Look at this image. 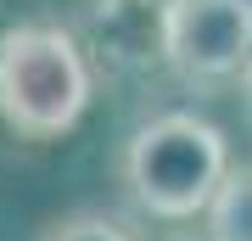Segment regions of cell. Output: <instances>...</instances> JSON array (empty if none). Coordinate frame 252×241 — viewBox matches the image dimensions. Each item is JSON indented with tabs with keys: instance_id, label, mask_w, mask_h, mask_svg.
Returning a JSON list of instances; mask_svg holds the SVG:
<instances>
[{
	"instance_id": "cell-4",
	"label": "cell",
	"mask_w": 252,
	"mask_h": 241,
	"mask_svg": "<svg viewBox=\"0 0 252 241\" xmlns=\"http://www.w3.org/2000/svg\"><path fill=\"white\" fill-rule=\"evenodd\" d=\"M207 236L202 241H252V169H224V179L213 185V197L202 202Z\"/></svg>"
},
{
	"instance_id": "cell-6",
	"label": "cell",
	"mask_w": 252,
	"mask_h": 241,
	"mask_svg": "<svg viewBox=\"0 0 252 241\" xmlns=\"http://www.w3.org/2000/svg\"><path fill=\"white\" fill-rule=\"evenodd\" d=\"M168 241H202V236H168Z\"/></svg>"
},
{
	"instance_id": "cell-3",
	"label": "cell",
	"mask_w": 252,
	"mask_h": 241,
	"mask_svg": "<svg viewBox=\"0 0 252 241\" xmlns=\"http://www.w3.org/2000/svg\"><path fill=\"white\" fill-rule=\"evenodd\" d=\"M157 45L190 90L235 84L252 51V0H162Z\"/></svg>"
},
{
	"instance_id": "cell-1",
	"label": "cell",
	"mask_w": 252,
	"mask_h": 241,
	"mask_svg": "<svg viewBox=\"0 0 252 241\" xmlns=\"http://www.w3.org/2000/svg\"><path fill=\"white\" fill-rule=\"evenodd\" d=\"M90 62L73 28L23 17L0 34V118L23 140H62L90 107Z\"/></svg>"
},
{
	"instance_id": "cell-5",
	"label": "cell",
	"mask_w": 252,
	"mask_h": 241,
	"mask_svg": "<svg viewBox=\"0 0 252 241\" xmlns=\"http://www.w3.org/2000/svg\"><path fill=\"white\" fill-rule=\"evenodd\" d=\"M39 241H135V230H129L124 219H112V213H95V207H84V213L56 219Z\"/></svg>"
},
{
	"instance_id": "cell-2",
	"label": "cell",
	"mask_w": 252,
	"mask_h": 241,
	"mask_svg": "<svg viewBox=\"0 0 252 241\" xmlns=\"http://www.w3.org/2000/svg\"><path fill=\"white\" fill-rule=\"evenodd\" d=\"M230 169V135L202 112H157L124 140L118 174L152 219H196Z\"/></svg>"
}]
</instances>
